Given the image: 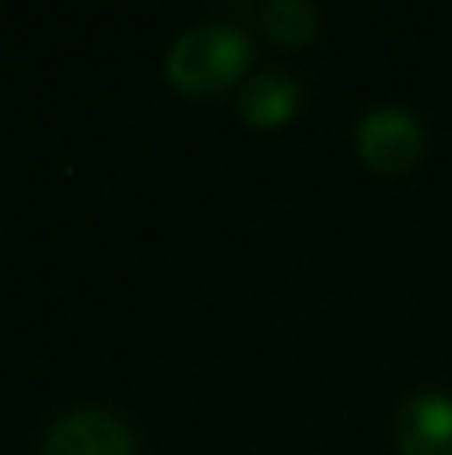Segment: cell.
Here are the masks:
<instances>
[{"instance_id": "obj_1", "label": "cell", "mask_w": 452, "mask_h": 455, "mask_svg": "<svg viewBox=\"0 0 452 455\" xmlns=\"http://www.w3.org/2000/svg\"><path fill=\"white\" fill-rule=\"evenodd\" d=\"M253 60V40L232 20H208L181 32L168 48L165 76L184 96H216L232 88L248 72Z\"/></svg>"}, {"instance_id": "obj_2", "label": "cell", "mask_w": 452, "mask_h": 455, "mask_svg": "<svg viewBox=\"0 0 452 455\" xmlns=\"http://www.w3.org/2000/svg\"><path fill=\"white\" fill-rule=\"evenodd\" d=\"M357 156L373 172H408L424 156V128L405 108H373L357 124Z\"/></svg>"}, {"instance_id": "obj_3", "label": "cell", "mask_w": 452, "mask_h": 455, "mask_svg": "<svg viewBox=\"0 0 452 455\" xmlns=\"http://www.w3.org/2000/svg\"><path fill=\"white\" fill-rule=\"evenodd\" d=\"M40 455H141L136 435L104 408H77L48 427Z\"/></svg>"}, {"instance_id": "obj_4", "label": "cell", "mask_w": 452, "mask_h": 455, "mask_svg": "<svg viewBox=\"0 0 452 455\" xmlns=\"http://www.w3.org/2000/svg\"><path fill=\"white\" fill-rule=\"evenodd\" d=\"M400 455H452V395L416 392L397 411Z\"/></svg>"}, {"instance_id": "obj_5", "label": "cell", "mask_w": 452, "mask_h": 455, "mask_svg": "<svg viewBox=\"0 0 452 455\" xmlns=\"http://www.w3.org/2000/svg\"><path fill=\"white\" fill-rule=\"evenodd\" d=\"M301 108V80L285 68H264L240 84L237 112L248 128H280Z\"/></svg>"}, {"instance_id": "obj_6", "label": "cell", "mask_w": 452, "mask_h": 455, "mask_svg": "<svg viewBox=\"0 0 452 455\" xmlns=\"http://www.w3.org/2000/svg\"><path fill=\"white\" fill-rule=\"evenodd\" d=\"M261 28L277 44L301 48L320 32V12L317 4H304V0H272V4L261 8Z\"/></svg>"}]
</instances>
